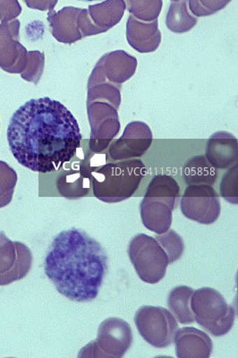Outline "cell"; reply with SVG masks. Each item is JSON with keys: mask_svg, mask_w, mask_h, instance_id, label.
I'll return each instance as SVG.
<instances>
[{"mask_svg": "<svg viewBox=\"0 0 238 358\" xmlns=\"http://www.w3.org/2000/svg\"><path fill=\"white\" fill-rule=\"evenodd\" d=\"M6 137L15 159L40 173L63 168L76 156L83 138L73 114L48 97L33 99L19 108L9 121Z\"/></svg>", "mask_w": 238, "mask_h": 358, "instance_id": "cell-1", "label": "cell"}, {"mask_svg": "<svg viewBox=\"0 0 238 358\" xmlns=\"http://www.w3.org/2000/svg\"><path fill=\"white\" fill-rule=\"evenodd\" d=\"M44 270L61 295L71 301L92 302L108 273V255L83 230H64L49 246Z\"/></svg>", "mask_w": 238, "mask_h": 358, "instance_id": "cell-2", "label": "cell"}, {"mask_svg": "<svg viewBox=\"0 0 238 358\" xmlns=\"http://www.w3.org/2000/svg\"><path fill=\"white\" fill-rule=\"evenodd\" d=\"M146 173L140 159L108 163L92 173L93 194L105 203H118L136 193Z\"/></svg>", "mask_w": 238, "mask_h": 358, "instance_id": "cell-3", "label": "cell"}, {"mask_svg": "<svg viewBox=\"0 0 238 358\" xmlns=\"http://www.w3.org/2000/svg\"><path fill=\"white\" fill-rule=\"evenodd\" d=\"M191 308L195 322L214 337L228 334L236 320V310L228 305L220 291L212 287L195 290Z\"/></svg>", "mask_w": 238, "mask_h": 358, "instance_id": "cell-4", "label": "cell"}, {"mask_svg": "<svg viewBox=\"0 0 238 358\" xmlns=\"http://www.w3.org/2000/svg\"><path fill=\"white\" fill-rule=\"evenodd\" d=\"M127 252L138 276L144 282L156 284L165 277L169 257L155 238L140 233L131 239Z\"/></svg>", "mask_w": 238, "mask_h": 358, "instance_id": "cell-5", "label": "cell"}, {"mask_svg": "<svg viewBox=\"0 0 238 358\" xmlns=\"http://www.w3.org/2000/svg\"><path fill=\"white\" fill-rule=\"evenodd\" d=\"M133 341V332L128 322L120 318H108L99 325L97 340L83 348L78 357H123Z\"/></svg>", "mask_w": 238, "mask_h": 358, "instance_id": "cell-6", "label": "cell"}, {"mask_svg": "<svg viewBox=\"0 0 238 358\" xmlns=\"http://www.w3.org/2000/svg\"><path fill=\"white\" fill-rule=\"evenodd\" d=\"M134 322L144 340L157 348L169 347L178 329L175 316L160 306H141L134 316Z\"/></svg>", "mask_w": 238, "mask_h": 358, "instance_id": "cell-7", "label": "cell"}, {"mask_svg": "<svg viewBox=\"0 0 238 358\" xmlns=\"http://www.w3.org/2000/svg\"><path fill=\"white\" fill-rule=\"evenodd\" d=\"M180 208L186 218L206 225L216 222L221 212L220 197L211 185H188Z\"/></svg>", "mask_w": 238, "mask_h": 358, "instance_id": "cell-8", "label": "cell"}, {"mask_svg": "<svg viewBox=\"0 0 238 358\" xmlns=\"http://www.w3.org/2000/svg\"><path fill=\"white\" fill-rule=\"evenodd\" d=\"M33 266V254L24 243L12 241L0 231V286L27 277Z\"/></svg>", "mask_w": 238, "mask_h": 358, "instance_id": "cell-9", "label": "cell"}, {"mask_svg": "<svg viewBox=\"0 0 238 358\" xmlns=\"http://www.w3.org/2000/svg\"><path fill=\"white\" fill-rule=\"evenodd\" d=\"M137 60L123 50L113 51L103 56L89 80L90 86L108 84L120 88L136 72Z\"/></svg>", "mask_w": 238, "mask_h": 358, "instance_id": "cell-10", "label": "cell"}, {"mask_svg": "<svg viewBox=\"0 0 238 358\" xmlns=\"http://www.w3.org/2000/svg\"><path fill=\"white\" fill-rule=\"evenodd\" d=\"M90 123L92 126L91 149L102 152L117 136L120 124L118 116V108L109 102H96L92 104V111L88 110Z\"/></svg>", "mask_w": 238, "mask_h": 358, "instance_id": "cell-11", "label": "cell"}, {"mask_svg": "<svg viewBox=\"0 0 238 358\" xmlns=\"http://www.w3.org/2000/svg\"><path fill=\"white\" fill-rule=\"evenodd\" d=\"M152 132L146 124L130 123L123 136L109 148V155L114 161L143 156L152 145Z\"/></svg>", "mask_w": 238, "mask_h": 358, "instance_id": "cell-12", "label": "cell"}, {"mask_svg": "<svg viewBox=\"0 0 238 358\" xmlns=\"http://www.w3.org/2000/svg\"><path fill=\"white\" fill-rule=\"evenodd\" d=\"M176 203L164 198L144 196L140 203L141 218L144 227L157 234L166 232L172 227Z\"/></svg>", "mask_w": 238, "mask_h": 358, "instance_id": "cell-13", "label": "cell"}, {"mask_svg": "<svg viewBox=\"0 0 238 358\" xmlns=\"http://www.w3.org/2000/svg\"><path fill=\"white\" fill-rule=\"evenodd\" d=\"M176 355L179 358H208L214 343L206 332L194 327L178 329L175 336Z\"/></svg>", "mask_w": 238, "mask_h": 358, "instance_id": "cell-14", "label": "cell"}, {"mask_svg": "<svg viewBox=\"0 0 238 358\" xmlns=\"http://www.w3.org/2000/svg\"><path fill=\"white\" fill-rule=\"evenodd\" d=\"M158 27V19L153 22H143L131 15L127 22L128 43L138 52H153L162 41V34Z\"/></svg>", "mask_w": 238, "mask_h": 358, "instance_id": "cell-15", "label": "cell"}, {"mask_svg": "<svg viewBox=\"0 0 238 358\" xmlns=\"http://www.w3.org/2000/svg\"><path fill=\"white\" fill-rule=\"evenodd\" d=\"M81 9L66 8L59 13L50 12L51 33L60 43H73L83 39L80 30L79 14Z\"/></svg>", "mask_w": 238, "mask_h": 358, "instance_id": "cell-16", "label": "cell"}, {"mask_svg": "<svg viewBox=\"0 0 238 358\" xmlns=\"http://www.w3.org/2000/svg\"><path fill=\"white\" fill-rule=\"evenodd\" d=\"M206 158L214 168H230L237 162V140L227 133L214 134L207 143Z\"/></svg>", "mask_w": 238, "mask_h": 358, "instance_id": "cell-17", "label": "cell"}, {"mask_svg": "<svg viewBox=\"0 0 238 358\" xmlns=\"http://www.w3.org/2000/svg\"><path fill=\"white\" fill-rule=\"evenodd\" d=\"M92 172L86 164H80L77 169L64 171L57 181L61 196L69 199L85 196L91 188Z\"/></svg>", "mask_w": 238, "mask_h": 358, "instance_id": "cell-18", "label": "cell"}, {"mask_svg": "<svg viewBox=\"0 0 238 358\" xmlns=\"http://www.w3.org/2000/svg\"><path fill=\"white\" fill-rule=\"evenodd\" d=\"M125 8L123 0H108L102 4L90 6L89 17L93 34L105 33L120 22Z\"/></svg>", "mask_w": 238, "mask_h": 358, "instance_id": "cell-19", "label": "cell"}, {"mask_svg": "<svg viewBox=\"0 0 238 358\" xmlns=\"http://www.w3.org/2000/svg\"><path fill=\"white\" fill-rule=\"evenodd\" d=\"M183 178L188 185H212L217 180L218 171L205 156H196L186 163Z\"/></svg>", "mask_w": 238, "mask_h": 358, "instance_id": "cell-20", "label": "cell"}, {"mask_svg": "<svg viewBox=\"0 0 238 358\" xmlns=\"http://www.w3.org/2000/svg\"><path fill=\"white\" fill-rule=\"evenodd\" d=\"M195 290L188 286H178L170 291L168 306L176 321L182 324H192L194 313L191 308V299Z\"/></svg>", "mask_w": 238, "mask_h": 358, "instance_id": "cell-21", "label": "cell"}, {"mask_svg": "<svg viewBox=\"0 0 238 358\" xmlns=\"http://www.w3.org/2000/svg\"><path fill=\"white\" fill-rule=\"evenodd\" d=\"M189 0H179L169 6L166 17V25L175 34H185L192 30L197 24V17L188 11Z\"/></svg>", "mask_w": 238, "mask_h": 358, "instance_id": "cell-22", "label": "cell"}, {"mask_svg": "<svg viewBox=\"0 0 238 358\" xmlns=\"http://www.w3.org/2000/svg\"><path fill=\"white\" fill-rule=\"evenodd\" d=\"M179 194V185L172 176L157 175L148 185L146 196L164 198L176 203Z\"/></svg>", "mask_w": 238, "mask_h": 358, "instance_id": "cell-23", "label": "cell"}, {"mask_svg": "<svg viewBox=\"0 0 238 358\" xmlns=\"http://www.w3.org/2000/svg\"><path fill=\"white\" fill-rule=\"evenodd\" d=\"M17 183V172L8 163L0 161V208L11 203Z\"/></svg>", "mask_w": 238, "mask_h": 358, "instance_id": "cell-24", "label": "cell"}, {"mask_svg": "<svg viewBox=\"0 0 238 358\" xmlns=\"http://www.w3.org/2000/svg\"><path fill=\"white\" fill-rule=\"evenodd\" d=\"M128 11L144 22L156 20L162 8V0H127Z\"/></svg>", "mask_w": 238, "mask_h": 358, "instance_id": "cell-25", "label": "cell"}, {"mask_svg": "<svg viewBox=\"0 0 238 358\" xmlns=\"http://www.w3.org/2000/svg\"><path fill=\"white\" fill-rule=\"evenodd\" d=\"M155 238L168 255L169 264L181 258L185 250V244L181 236L175 230L169 229L162 234L155 236Z\"/></svg>", "mask_w": 238, "mask_h": 358, "instance_id": "cell-26", "label": "cell"}, {"mask_svg": "<svg viewBox=\"0 0 238 358\" xmlns=\"http://www.w3.org/2000/svg\"><path fill=\"white\" fill-rule=\"evenodd\" d=\"M231 0H189V8L196 17H207L223 9Z\"/></svg>", "mask_w": 238, "mask_h": 358, "instance_id": "cell-27", "label": "cell"}, {"mask_svg": "<svg viewBox=\"0 0 238 358\" xmlns=\"http://www.w3.org/2000/svg\"><path fill=\"white\" fill-rule=\"evenodd\" d=\"M221 196L231 203H238L237 166L224 175L220 184Z\"/></svg>", "mask_w": 238, "mask_h": 358, "instance_id": "cell-28", "label": "cell"}, {"mask_svg": "<svg viewBox=\"0 0 238 358\" xmlns=\"http://www.w3.org/2000/svg\"><path fill=\"white\" fill-rule=\"evenodd\" d=\"M80 1L92 2V1H97V0H80Z\"/></svg>", "mask_w": 238, "mask_h": 358, "instance_id": "cell-29", "label": "cell"}, {"mask_svg": "<svg viewBox=\"0 0 238 358\" xmlns=\"http://www.w3.org/2000/svg\"><path fill=\"white\" fill-rule=\"evenodd\" d=\"M173 2L179 1V0H172Z\"/></svg>", "mask_w": 238, "mask_h": 358, "instance_id": "cell-30", "label": "cell"}]
</instances>
